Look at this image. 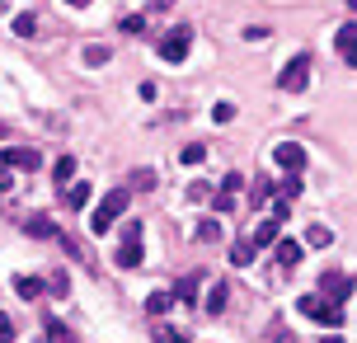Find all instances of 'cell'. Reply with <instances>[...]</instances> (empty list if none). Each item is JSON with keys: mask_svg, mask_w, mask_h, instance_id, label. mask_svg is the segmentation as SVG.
<instances>
[{"mask_svg": "<svg viewBox=\"0 0 357 343\" xmlns=\"http://www.w3.org/2000/svg\"><path fill=\"white\" fill-rule=\"evenodd\" d=\"M127 198H132L127 188L104 193V202H99V207H94V217H89V231H94V235H108V231H113V226H118V217L127 212Z\"/></svg>", "mask_w": 357, "mask_h": 343, "instance_id": "6da1fadb", "label": "cell"}, {"mask_svg": "<svg viewBox=\"0 0 357 343\" xmlns=\"http://www.w3.org/2000/svg\"><path fill=\"white\" fill-rule=\"evenodd\" d=\"M296 310H301L305 320L324 325V329H339V325H343V306L324 301V296H301V301H296Z\"/></svg>", "mask_w": 357, "mask_h": 343, "instance_id": "7a4b0ae2", "label": "cell"}, {"mask_svg": "<svg viewBox=\"0 0 357 343\" xmlns=\"http://www.w3.org/2000/svg\"><path fill=\"white\" fill-rule=\"evenodd\" d=\"M310 66H315V61H310V52H296V56H291V61L282 66V75H278V90L301 94L305 85H310Z\"/></svg>", "mask_w": 357, "mask_h": 343, "instance_id": "3957f363", "label": "cell"}, {"mask_svg": "<svg viewBox=\"0 0 357 343\" xmlns=\"http://www.w3.org/2000/svg\"><path fill=\"white\" fill-rule=\"evenodd\" d=\"M118 268H142V221H127L123 226V245L113 254Z\"/></svg>", "mask_w": 357, "mask_h": 343, "instance_id": "277c9868", "label": "cell"}, {"mask_svg": "<svg viewBox=\"0 0 357 343\" xmlns=\"http://www.w3.org/2000/svg\"><path fill=\"white\" fill-rule=\"evenodd\" d=\"M320 296H324V301H334V306H343V301L353 296V273L324 268V273H320Z\"/></svg>", "mask_w": 357, "mask_h": 343, "instance_id": "5b68a950", "label": "cell"}, {"mask_svg": "<svg viewBox=\"0 0 357 343\" xmlns=\"http://www.w3.org/2000/svg\"><path fill=\"white\" fill-rule=\"evenodd\" d=\"M273 165L287 169V174H301L305 169V146L301 142H278L273 146Z\"/></svg>", "mask_w": 357, "mask_h": 343, "instance_id": "8992f818", "label": "cell"}, {"mask_svg": "<svg viewBox=\"0 0 357 343\" xmlns=\"http://www.w3.org/2000/svg\"><path fill=\"white\" fill-rule=\"evenodd\" d=\"M188 43H193V33H188V29H174L169 38H160V61H169V66L188 61Z\"/></svg>", "mask_w": 357, "mask_h": 343, "instance_id": "52a82bcc", "label": "cell"}, {"mask_svg": "<svg viewBox=\"0 0 357 343\" xmlns=\"http://www.w3.org/2000/svg\"><path fill=\"white\" fill-rule=\"evenodd\" d=\"M0 165L5 169H43V155H38L33 146H5L0 151Z\"/></svg>", "mask_w": 357, "mask_h": 343, "instance_id": "ba28073f", "label": "cell"}, {"mask_svg": "<svg viewBox=\"0 0 357 343\" xmlns=\"http://www.w3.org/2000/svg\"><path fill=\"white\" fill-rule=\"evenodd\" d=\"M273 259H278L282 268H296V264H301V245H296V240H282V235H278V240H273Z\"/></svg>", "mask_w": 357, "mask_h": 343, "instance_id": "9c48e42d", "label": "cell"}, {"mask_svg": "<svg viewBox=\"0 0 357 343\" xmlns=\"http://www.w3.org/2000/svg\"><path fill=\"white\" fill-rule=\"evenodd\" d=\"M24 231L33 235V240H56V235H61V231H56V221H52V217H43V212H33V217L24 221Z\"/></svg>", "mask_w": 357, "mask_h": 343, "instance_id": "30bf717a", "label": "cell"}, {"mask_svg": "<svg viewBox=\"0 0 357 343\" xmlns=\"http://www.w3.org/2000/svg\"><path fill=\"white\" fill-rule=\"evenodd\" d=\"M339 56L348 66H357V24H343L339 29Z\"/></svg>", "mask_w": 357, "mask_h": 343, "instance_id": "8fae6325", "label": "cell"}, {"mask_svg": "<svg viewBox=\"0 0 357 343\" xmlns=\"http://www.w3.org/2000/svg\"><path fill=\"white\" fill-rule=\"evenodd\" d=\"M146 310H151V315H155V320H165V315H169V310H174V291H151V296H146Z\"/></svg>", "mask_w": 357, "mask_h": 343, "instance_id": "7c38bea8", "label": "cell"}, {"mask_svg": "<svg viewBox=\"0 0 357 343\" xmlns=\"http://www.w3.org/2000/svg\"><path fill=\"white\" fill-rule=\"evenodd\" d=\"M197 287H202V277H193V273H188V277H178V282H174V301L197 306Z\"/></svg>", "mask_w": 357, "mask_h": 343, "instance_id": "4fadbf2b", "label": "cell"}, {"mask_svg": "<svg viewBox=\"0 0 357 343\" xmlns=\"http://www.w3.org/2000/svg\"><path fill=\"white\" fill-rule=\"evenodd\" d=\"M61 193H66V207L85 212V202H89V193H94V188H89V179H80V183H66Z\"/></svg>", "mask_w": 357, "mask_h": 343, "instance_id": "5bb4252c", "label": "cell"}, {"mask_svg": "<svg viewBox=\"0 0 357 343\" xmlns=\"http://www.w3.org/2000/svg\"><path fill=\"white\" fill-rule=\"evenodd\" d=\"M43 334H47V343H75V334L61 325L56 315H43Z\"/></svg>", "mask_w": 357, "mask_h": 343, "instance_id": "9a60e30c", "label": "cell"}, {"mask_svg": "<svg viewBox=\"0 0 357 343\" xmlns=\"http://www.w3.org/2000/svg\"><path fill=\"white\" fill-rule=\"evenodd\" d=\"M226 301H231V287H226V282H212V287H207V315H221Z\"/></svg>", "mask_w": 357, "mask_h": 343, "instance_id": "2e32d148", "label": "cell"}, {"mask_svg": "<svg viewBox=\"0 0 357 343\" xmlns=\"http://www.w3.org/2000/svg\"><path fill=\"white\" fill-rule=\"evenodd\" d=\"M273 240H278V221L268 217V221H259V226H254L250 245H254V250H264V245H273Z\"/></svg>", "mask_w": 357, "mask_h": 343, "instance_id": "e0dca14e", "label": "cell"}, {"mask_svg": "<svg viewBox=\"0 0 357 343\" xmlns=\"http://www.w3.org/2000/svg\"><path fill=\"white\" fill-rule=\"evenodd\" d=\"M15 291L24 301H38V296L47 291V282H43V277H15Z\"/></svg>", "mask_w": 357, "mask_h": 343, "instance_id": "ac0fdd59", "label": "cell"}, {"mask_svg": "<svg viewBox=\"0 0 357 343\" xmlns=\"http://www.w3.org/2000/svg\"><path fill=\"white\" fill-rule=\"evenodd\" d=\"M231 264H235V268H250V264H254V245H250V240H235V245H231Z\"/></svg>", "mask_w": 357, "mask_h": 343, "instance_id": "d6986e66", "label": "cell"}, {"mask_svg": "<svg viewBox=\"0 0 357 343\" xmlns=\"http://www.w3.org/2000/svg\"><path fill=\"white\" fill-rule=\"evenodd\" d=\"M52 179H56V183H61V188H66V183H71V179H75V155H61V160H56V165H52Z\"/></svg>", "mask_w": 357, "mask_h": 343, "instance_id": "ffe728a7", "label": "cell"}, {"mask_svg": "<svg viewBox=\"0 0 357 343\" xmlns=\"http://www.w3.org/2000/svg\"><path fill=\"white\" fill-rule=\"evenodd\" d=\"M305 245H315V250H329V245H334V231H329V226H310V231H305Z\"/></svg>", "mask_w": 357, "mask_h": 343, "instance_id": "44dd1931", "label": "cell"}, {"mask_svg": "<svg viewBox=\"0 0 357 343\" xmlns=\"http://www.w3.org/2000/svg\"><path fill=\"white\" fill-rule=\"evenodd\" d=\"M197 240H202V245H216V240H221V221H216V217L197 221Z\"/></svg>", "mask_w": 357, "mask_h": 343, "instance_id": "7402d4cb", "label": "cell"}, {"mask_svg": "<svg viewBox=\"0 0 357 343\" xmlns=\"http://www.w3.org/2000/svg\"><path fill=\"white\" fill-rule=\"evenodd\" d=\"M178 160H183V165H202V160H207V146H202V142H188L183 151H178Z\"/></svg>", "mask_w": 357, "mask_h": 343, "instance_id": "603a6c76", "label": "cell"}, {"mask_svg": "<svg viewBox=\"0 0 357 343\" xmlns=\"http://www.w3.org/2000/svg\"><path fill=\"white\" fill-rule=\"evenodd\" d=\"M15 33L19 38H33L38 33V15H29V10H24V15H15Z\"/></svg>", "mask_w": 357, "mask_h": 343, "instance_id": "cb8c5ba5", "label": "cell"}, {"mask_svg": "<svg viewBox=\"0 0 357 343\" xmlns=\"http://www.w3.org/2000/svg\"><path fill=\"white\" fill-rule=\"evenodd\" d=\"M278 193H282V202H291V198H301V174H287V179L278 183Z\"/></svg>", "mask_w": 357, "mask_h": 343, "instance_id": "d4e9b609", "label": "cell"}, {"mask_svg": "<svg viewBox=\"0 0 357 343\" xmlns=\"http://www.w3.org/2000/svg\"><path fill=\"white\" fill-rule=\"evenodd\" d=\"M108 56H113V47H104V43H94V47H85V66H104Z\"/></svg>", "mask_w": 357, "mask_h": 343, "instance_id": "484cf974", "label": "cell"}, {"mask_svg": "<svg viewBox=\"0 0 357 343\" xmlns=\"http://www.w3.org/2000/svg\"><path fill=\"white\" fill-rule=\"evenodd\" d=\"M268 193H273V183H268V179H259V183H254V193H250V202H254V207H264V202H268Z\"/></svg>", "mask_w": 357, "mask_h": 343, "instance_id": "4316f807", "label": "cell"}, {"mask_svg": "<svg viewBox=\"0 0 357 343\" xmlns=\"http://www.w3.org/2000/svg\"><path fill=\"white\" fill-rule=\"evenodd\" d=\"M240 188H245V174H235V169H231V174H226V183H221V193H231V198H235Z\"/></svg>", "mask_w": 357, "mask_h": 343, "instance_id": "83f0119b", "label": "cell"}, {"mask_svg": "<svg viewBox=\"0 0 357 343\" xmlns=\"http://www.w3.org/2000/svg\"><path fill=\"white\" fill-rule=\"evenodd\" d=\"M231 118H235V109H231V104H226V99H221V104H216V109H212V123H231Z\"/></svg>", "mask_w": 357, "mask_h": 343, "instance_id": "f1b7e54d", "label": "cell"}, {"mask_svg": "<svg viewBox=\"0 0 357 343\" xmlns=\"http://www.w3.org/2000/svg\"><path fill=\"white\" fill-rule=\"evenodd\" d=\"M212 207L216 212H235V198L231 193H212Z\"/></svg>", "mask_w": 357, "mask_h": 343, "instance_id": "f546056e", "label": "cell"}, {"mask_svg": "<svg viewBox=\"0 0 357 343\" xmlns=\"http://www.w3.org/2000/svg\"><path fill=\"white\" fill-rule=\"evenodd\" d=\"M188 198H193V202H207V198H212V188H207V183H188Z\"/></svg>", "mask_w": 357, "mask_h": 343, "instance_id": "4dcf8cb0", "label": "cell"}, {"mask_svg": "<svg viewBox=\"0 0 357 343\" xmlns=\"http://www.w3.org/2000/svg\"><path fill=\"white\" fill-rule=\"evenodd\" d=\"M47 287H52V296H66L71 282H66V273H52V282H47Z\"/></svg>", "mask_w": 357, "mask_h": 343, "instance_id": "1f68e13d", "label": "cell"}, {"mask_svg": "<svg viewBox=\"0 0 357 343\" xmlns=\"http://www.w3.org/2000/svg\"><path fill=\"white\" fill-rule=\"evenodd\" d=\"M142 29H146L142 15H127V19H123V33H142Z\"/></svg>", "mask_w": 357, "mask_h": 343, "instance_id": "d6a6232c", "label": "cell"}, {"mask_svg": "<svg viewBox=\"0 0 357 343\" xmlns=\"http://www.w3.org/2000/svg\"><path fill=\"white\" fill-rule=\"evenodd\" d=\"M15 339V320H10V315H0V343H10Z\"/></svg>", "mask_w": 357, "mask_h": 343, "instance_id": "836d02e7", "label": "cell"}, {"mask_svg": "<svg viewBox=\"0 0 357 343\" xmlns=\"http://www.w3.org/2000/svg\"><path fill=\"white\" fill-rule=\"evenodd\" d=\"M132 183H137V188H151L155 179H151V169H137V174H132Z\"/></svg>", "mask_w": 357, "mask_h": 343, "instance_id": "e575fe53", "label": "cell"}, {"mask_svg": "<svg viewBox=\"0 0 357 343\" xmlns=\"http://www.w3.org/2000/svg\"><path fill=\"white\" fill-rule=\"evenodd\" d=\"M160 339L165 343H188V334H178V329H160Z\"/></svg>", "mask_w": 357, "mask_h": 343, "instance_id": "d590c367", "label": "cell"}, {"mask_svg": "<svg viewBox=\"0 0 357 343\" xmlns=\"http://www.w3.org/2000/svg\"><path fill=\"white\" fill-rule=\"evenodd\" d=\"M5 188H15V179H10V169L0 165V193H5Z\"/></svg>", "mask_w": 357, "mask_h": 343, "instance_id": "8d00e7d4", "label": "cell"}, {"mask_svg": "<svg viewBox=\"0 0 357 343\" xmlns=\"http://www.w3.org/2000/svg\"><path fill=\"white\" fill-rule=\"evenodd\" d=\"M278 343H291V334H287V329H278Z\"/></svg>", "mask_w": 357, "mask_h": 343, "instance_id": "74e56055", "label": "cell"}, {"mask_svg": "<svg viewBox=\"0 0 357 343\" xmlns=\"http://www.w3.org/2000/svg\"><path fill=\"white\" fill-rule=\"evenodd\" d=\"M320 343H343V339H339V334H329V339H320Z\"/></svg>", "mask_w": 357, "mask_h": 343, "instance_id": "f35d334b", "label": "cell"}, {"mask_svg": "<svg viewBox=\"0 0 357 343\" xmlns=\"http://www.w3.org/2000/svg\"><path fill=\"white\" fill-rule=\"evenodd\" d=\"M66 5H89V0H66Z\"/></svg>", "mask_w": 357, "mask_h": 343, "instance_id": "ab89813d", "label": "cell"}, {"mask_svg": "<svg viewBox=\"0 0 357 343\" xmlns=\"http://www.w3.org/2000/svg\"><path fill=\"white\" fill-rule=\"evenodd\" d=\"M348 10H353V15H357V0H348Z\"/></svg>", "mask_w": 357, "mask_h": 343, "instance_id": "60d3db41", "label": "cell"}, {"mask_svg": "<svg viewBox=\"0 0 357 343\" xmlns=\"http://www.w3.org/2000/svg\"><path fill=\"white\" fill-rule=\"evenodd\" d=\"M0 10H10V0H0Z\"/></svg>", "mask_w": 357, "mask_h": 343, "instance_id": "b9f144b4", "label": "cell"}]
</instances>
